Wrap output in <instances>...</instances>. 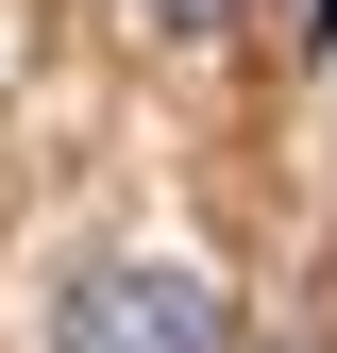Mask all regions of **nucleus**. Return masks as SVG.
<instances>
[{"label":"nucleus","mask_w":337,"mask_h":353,"mask_svg":"<svg viewBox=\"0 0 337 353\" xmlns=\"http://www.w3.org/2000/svg\"><path fill=\"white\" fill-rule=\"evenodd\" d=\"M51 353H220V286L186 252H118L51 303Z\"/></svg>","instance_id":"obj_1"},{"label":"nucleus","mask_w":337,"mask_h":353,"mask_svg":"<svg viewBox=\"0 0 337 353\" xmlns=\"http://www.w3.org/2000/svg\"><path fill=\"white\" fill-rule=\"evenodd\" d=\"M118 17H152V34H186V51H202V34H236L253 0H118Z\"/></svg>","instance_id":"obj_2"}]
</instances>
